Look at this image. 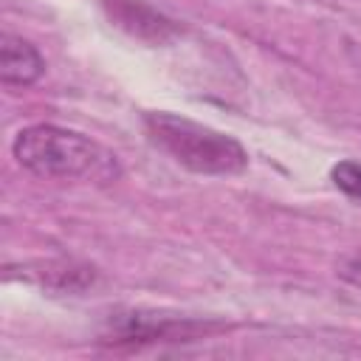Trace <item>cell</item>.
Wrapping results in <instances>:
<instances>
[{
  "label": "cell",
  "mask_w": 361,
  "mask_h": 361,
  "mask_svg": "<svg viewBox=\"0 0 361 361\" xmlns=\"http://www.w3.org/2000/svg\"><path fill=\"white\" fill-rule=\"evenodd\" d=\"M17 164L45 180L110 183L121 175L118 158L85 133L59 124H28L11 141Z\"/></svg>",
  "instance_id": "1"
},
{
  "label": "cell",
  "mask_w": 361,
  "mask_h": 361,
  "mask_svg": "<svg viewBox=\"0 0 361 361\" xmlns=\"http://www.w3.org/2000/svg\"><path fill=\"white\" fill-rule=\"evenodd\" d=\"M144 133L155 149L197 175L223 178L240 175L248 166V152L237 138L166 110L144 113Z\"/></svg>",
  "instance_id": "2"
},
{
  "label": "cell",
  "mask_w": 361,
  "mask_h": 361,
  "mask_svg": "<svg viewBox=\"0 0 361 361\" xmlns=\"http://www.w3.org/2000/svg\"><path fill=\"white\" fill-rule=\"evenodd\" d=\"M217 324H206L197 319H180V316H161V313H116L110 319V327L104 333V341L110 344H155V341H192L214 330Z\"/></svg>",
  "instance_id": "3"
},
{
  "label": "cell",
  "mask_w": 361,
  "mask_h": 361,
  "mask_svg": "<svg viewBox=\"0 0 361 361\" xmlns=\"http://www.w3.org/2000/svg\"><path fill=\"white\" fill-rule=\"evenodd\" d=\"M107 17L124 28L127 34L147 39V42H166L169 37L178 34V25L164 17L161 11H155L147 0H102Z\"/></svg>",
  "instance_id": "4"
},
{
  "label": "cell",
  "mask_w": 361,
  "mask_h": 361,
  "mask_svg": "<svg viewBox=\"0 0 361 361\" xmlns=\"http://www.w3.org/2000/svg\"><path fill=\"white\" fill-rule=\"evenodd\" d=\"M45 73L42 54L17 34H3L0 39V79L8 87H28Z\"/></svg>",
  "instance_id": "5"
},
{
  "label": "cell",
  "mask_w": 361,
  "mask_h": 361,
  "mask_svg": "<svg viewBox=\"0 0 361 361\" xmlns=\"http://www.w3.org/2000/svg\"><path fill=\"white\" fill-rule=\"evenodd\" d=\"M330 180L338 192H344L350 200L361 203V164L358 161H338L330 169Z\"/></svg>",
  "instance_id": "6"
}]
</instances>
